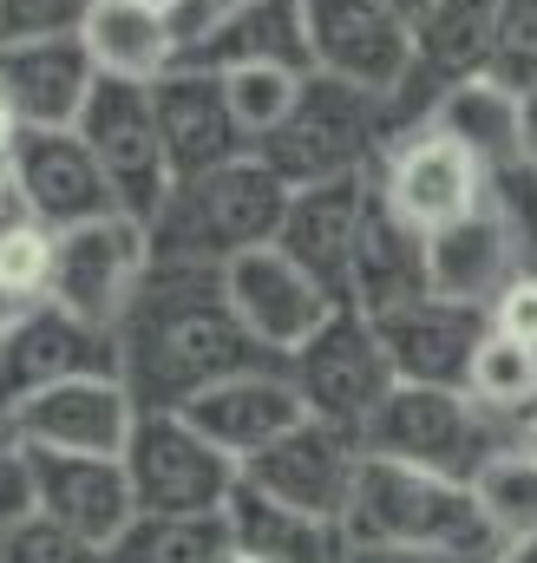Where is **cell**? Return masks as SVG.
I'll return each mask as SVG.
<instances>
[{
  "label": "cell",
  "instance_id": "6da1fadb",
  "mask_svg": "<svg viewBox=\"0 0 537 563\" xmlns=\"http://www.w3.org/2000/svg\"><path fill=\"white\" fill-rule=\"evenodd\" d=\"M112 341H119V380L138 400V413H184L190 400L250 367H282L237 321L223 269H184V263H151Z\"/></svg>",
  "mask_w": 537,
  "mask_h": 563
},
{
  "label": "cell",
  "instance_id": "7a4b0ae2",
  "mask_svg": "<svg viewBox=\"0 0 537 563\" xmlns=\"http://www.w3.org/2000/svg\"><path fill=\"white\" fill-rule=\"evenodd\" d=\"M288 184L263 157H237L210 177L171 184L164 210L151 217V263H184V269H223L250 250H268L288 217Z\"/></svg>",
  "mask_w": 537,
  "mask_h": 563
},
{
  "label": "cell",
  "instance_id": "3957f363",
  "mask_svg": "<svg viewBox=\"0 0 537 563\" xmlns=\"http://www.w3.org/2000/svg\"><path fill=\"white\" fill-rule=\"evenodd\" d=\"M348 544H401V551H452V558H498V531L485 525L472 485L413 472L394 459H368L354 472V498L341 518Z\"/></svg>",
  "mask_w": 537,
  "mask_h": 563
},
{
  "label": "cell",
  "instance_id": "277c9868",
  "mask_svg": "<svg viewBox=\"0 0 537 563\" xmlns=\"http://www.w3.org/2000/svg\"><path fill=\"white\" fill-rule=\"evenodd\" d=\"M381 151H387V106L354 92V86H341V79H321V73H308L295 112L256 144V157L288 190L361 177V170L381 164Z\"/></svg>",
  "mask_w": 537,
  "mask_h": 563
},
{
  "label": "cell",
  "instance_id": "5b68a950",
  "mask_svg": "<svg viewBox=\"0 0 537 563\" xmlns=\"http://www.w3.org/2000/svg\"><path fill=\"white\" fill-rule=\"evenodd\" d=\"M512 439V426L492 420L465 387H394L387 407L368 420L361 432V452L368 459H394L413 472H439V478H459L472 485L479 465Z\"/></svg>",
  "mask_w": 537,
  "mask_h": 563
},
{
  "label": "cell",
  "instance_id": "8992f818",
  "mask_svg": "<svg viewBox=\"0 0 537 563\" xmlns=\"http://www.w3.org/2000/svg\"><path fill=\"white\" fill-rule=\"evenodd\" d=\"M288 380H295L308 420L335 426L348 439H361L368 420L387 407V394L401 387V374H394V361L381 347V328L361 308H335L315 328V341H302L288 354Z\"/></svg>",
  "mask_w": 537,
  "mask_h": 563
},
{
  "label": "cell",
  "instance_id": "52a82bcc",
  "mask_svg": "<svg viewBox=\"0 0 537 563\" xmlns=\"http://www.w3.org/2000/svg\"><path fill=\"white\" fill-rule=\"evenodd\" d=\"M308 73L394 106L419 73V40L387 0H295Z\"/></svg>",
  "mask_w": 537,
  "mask_h": 563
},
{
  "label": "cell",
  "instance_id": "ba28073f",
  "mask_svg": "<svg viewBox=\"0 0 537 563\" xmlns=\"http://www.w3.org/2000/svg\"><path fill=\"white\" fill-rule=\"evenodd\" d=\"M132 498L151 518H223L243 465L217 452L184 413H138V432L125 445Z\"/></svg>",
  "mask_w": 537,
  "mask_h": 563
},
{
  "label": "cell",
  "instance_id": "9c48e42d",
  "mask_svg": "<svg viewBox=\"0 0 537 563\" xmlns=\"http://www.w3.org/2000/svg\"><path fill=\"white\" fill-rule=\"evenodd\" d=\"M86 374H119V341L112 334L86 328L59 301L7 314V334H0V426H13V413L33 407L40 394H53L66 380H86Z\"/></svg>",
  "mask_w": 537,
  "mask_h": 563
},
{
  "label": "cell",
  "instance_id": "30bf717a",
  "mask_svg": "<svg viewBox=\"0 0 537 563\" xmlns=\"http://www.w3.org/2000/svg\"><path fill=\"white\" fill-rule=\"evenodd\" d=\"M151 276V230L138 217H99L59 236L53 256V301L66 314H79L99 334H119V321L132 314L138 288Z\"/></svg>",
  "mask_w": 537,
  "mask_h": 563
},
{
  "label": "cell",
  "instance_id": "8fae6325",
  "mask_svg": "<svg viewBox=\"0 0 537 563\" xmlns=\"http://www.w3.org/2000/svg\"><path fill=\"white\" fill-rule=\"evenodd\" d=\"M86 151L99 157L119 210L151 230V217L171 197V164H164V139H157V112H151V86H125V79H99V92L86 99L79 125H73Z\"/></svg>",
  "mask_w": 537,
  "mask_h": 563
},
{
  "label": "cell",
  "instance_id": "7c38bea8",
  "mask_svg": "<svg viewBox=\"0 0 537 563\" xmlns=\"http://www.w3.org/2000/svg\"><path fill=\"white\" fill-rule=\"evenodd\" d=\"M374 190H381V203L401 217L406 230L439 236V230L465 223L472 210H485L492 177H485L452 139H439L432 125H419V132H406V139H394L381 151Z\"/></svg>",
  "mask_w": 537,
  "mask_h": 563
},
{
  "label": "cell",
  "instance_id": "4fadbf2b",
  "mask_svg": "<svg viewBox=\"0 0 537 563\" xmlns=\"http://www.w3.org/2000/svg\"><path fill=\"white\" fill-rule=\"evenodd\" d=\"M354 472H361V439H348L321 420H302L288 439H275L268 452H256L243 465V485L302 511V518L341 525L348 498H354Z\"/></svg>",
  "mask_w": 537,
  "mask_h": 563
},
{
  "label": "cell",
  "instance_id": "5bb4252c",
  "mask_svg": "<svg viewBox=\"0 0 537 563\" xmlns=\"http://www.w3.org/2000/svg\"><path fill=\"white\" fill-rule=\"evenodd\" d=\"M138 432V400L125 394L119 374H86L66 380L53 394H40L33 407L13 413V439L26 452H79V459H125Z\"/></svg>",
  "mask_w": 537,
  "mask_h": 563
},
{
  "label": "cell",
  "instance_id": "9a60e30c",
  "mask_svg": "<svg viewBox=\"0 0 537 563\" xmlns=\"http://www.w3.org/2000/svg\"><path fill=\"white\" fill-rule=\"evenodd\" d=\"M368 197H374V170L295 190L288 217H282V236H275V250L315 282L335 308H348V276H354V243H361Z\"/></svg>",
  "mask_w": 537,
  "mask_h": 563
},
{
  "label": "cell",
  "instance_id": "2e32d148",
  "mask_svg": "<svg viewBox=\"0 0 537 563\" xmlns=\"http://www.w3.org/2000/svg\"><path fill=\"white\" fill-rule=\"evenodd\" d=\"M151 112H157V139H164L171 184H190V177H210V170L250 157V139H243V125H237L217 73L171 66L151 86Z\"/></svg>",
  "mask_w": 537,
  "mask_h": 563
},
{
  "label": "cell",
  "instance_id": "e0dca14e",
  "mask_svg": "<svg viewBox=\"0 0 537 563\" xmlns=\"http://www.w3.org/2000/svg\"><path fill=\"white\" fill-rule=\"evenodd\" d=\"M368 321L381 328V347L406 387H465V374L492 334L485 308H465L446 295H419L394 314H368Z\"/></svg>",
  "mask_w": 537,
  "mask_h": 563
},
{
  "label": "cell",
  "instance_id": "ac0fdd59",
  "mask_svg": "<svg viewBox=\"0 0 537 563\" xmlns=\"http://www.w3.org/2000/svg\"><path fill=\"white\" fill-rule=\"evenodd\" d=\"M13 184H20L26 217L46 223L53 236L79 230V223H99V217H125L79 132H26L20 151H13Z\"/></svg>",
  "mask_w": 537,
  "mask_h": 563
},
{
  "label": "cell",
  "instance_id": "d6986e66",
  "mask_svg": "<svg viewBox=\"0 0 537 563\" xmlns=\"http://www.w3.org/2000/svg\"><path fill=\"white\" fill-rule=\"evenodd\" d=\"M223 295H230L237 321L250 328V341H256L263 354H275L282 367H288V354H295L302 341H315V328L335 314V301L302 276L275 243L237 256V263H223Z\"/></svg>",
  "mask_w": 537,
  "mask_h": 563
},
{
  "label": "cell",
  "instance_id": "ffe728a7",
  "mask_svg": "<svg viewBox=\"0 0 537 563\" xmlns=\"http://www.w3.org/2000/svg\"><path fill=\"white\" fill-rule=\"evenodd\" d=\"M26 465H33V505H40V518L66 525V531H73L79 544H92V551H106V544L138 518L125 459L26 452Z\"/></svg>",
  "mask_w": 537,
  "mask_h": 563
},
{
  "label": "cell",
  "instance_id": "44dd1931",
  "mask_svg": "<svg viewBox=\"0 0 537 563\" xmlns=\"http://www.w3.org/2000/svg\"><path fill=\"white\" fill-rule=\"evenodd\" d=\"M518 276H531V256H525L518 230L505 223V210L492 197L465 223L426 236V288L446 295V301H465V308H485L492 314V301Z\"/></svg>",
  "mask_w": 537,
  "mask_h": 563
},
{
  "label": "cell",
  "instance_id": "7402d4cb",
  "mask_svg": "<svg viewBox=\"0 0 537 563\" xmlns=\"http://www.w3.org/2000/svg\"><path fill=\"white\" fill-rule=\"evenodd\" d=\"M0 92L20 112L26 132H73L79 112H86V99L99 92V66H92V53H86L79 33L0 46Z\"/></svg>",
  "mask_w": 537,
  "mask_h": 563
},
{
  "label": "cell",
  "instance_id": "603a6c76",
  "mask_svg": "<svg viewBox=\"0 0 537 563\" xmlns=\"http://www.w3.org/2000/svg\"><path fill=\"white\" fill-rule=\"evenodd\" d=\"M184 420L197 426L217 452H230L237 465H250L256 452H268L275 439H288L295 426L308 420V407H302L288 367H250V374L210 387L204 400H190Z\"/></svg>",
  "mask_w": 537,
  "mask_h": 563
},
{
  "label": "cell",
  "instance_id": "cb8c5ba5",
  "mask_svg": "<svg viewBox=\"0 0 537 563\" xmlns=\"http://www.w3.org/2000/svg\"><path fill=\"white\" fill-rule=\"evenodd\" d=\"M432 295L426 288V236L406 230L401 217L381 203V190L368 197L361 217V243H354V276H348V308L361 314H394L406 301Z\"/></svg>",
  "mask_w": 537,
  "mask_h": 563
},
{
  "label": "cell",
  "instance_id": "d4e9b609",
  "mask_svg": "<svg viewBox=\"0 0 537 563\" xmlns=\"http://www.w3.org/2000/svg\"><path fill=\"white\" fill-rule=\"evenodd\" d=\"M426 125H432L439 139L459 144L485 177H498V170H512V164H531V157H525V125H518V92L498 86V79H485V73L446 86V92L432 99Z\"/></svg>",
  "mask_w": 537,
  "mask_h": 563
},
{
  "label": "cell",
  "instance_id": "484cf974",
  "mask_svg": "<svg viewBox=\"0 0 537 563\" xmlns=\"http://www.w3.org/2000/svg\"><path fill=\"white\" fill-rule=\"evenodd\" d=\"M99 79H125V86H157L171 66H177V40H171V20L138 7V0H92L86 7V26H79Z\"/></svg>",
  "mask_w": 537,
  "mask_h": 563
},
{
  "label": "cell",
  "instance_id": "4316f807",
  "mask_svg": "<svg viewBox=\"0 0 537 563\" xmlns=\"http://www.w3.org/2000/svg\"><path fill=\"white\" fill-rule=\"evenodd\" d=\"M223 531H230L237 551H250L263 563H341L348 558V531L341 525L302 518V511L263 498V492H250L243 478H237V492L223 505Z\"/></svg>",
  "mask_w": 537,
  "mask_h": 563
},
{
  "label": "cell",
  "instance_id": "83f0119b",
  "mask_svg": "<svg viewBox=\"0 0 537 563\" xmlns=\"http://www.w3.org/2000/svg\"><path fill=\"white\" fill-rule=\"evenodd\" d=\"M184 66L197 73H230V66H295L308 73V46H302V7L295 0H243L230 13V26L190 53Z\"/></svg>",
  "mask_w": 537,
  "mask_h": 563
},
{
  "label": "cell",
  "instance_id": "f1b7e54d",
  "mask_svg": "<svg viewBox=\"0 0 537 563\" xmlns=\"http://www.w3.org/2000/svg\"><path fill=\"white\" fill-rule=\"evenodd\" d=\"M492 13H498V0H432L426 20L413 26V40H419V86L446 92L459 79H479L485 53H492Z\"/></svg>",
  "mask_w": 537,
  "mask_h": 563
},
{
  "label": "cell",
  "instance_id": "f546056e",
  "mask_svg": "<svg viewBox=\"0 0 537 563\" xmlns=\"http://www.w3.org/2000/svg\"><path fill=\"white\" fill-rule=\"evenodd\" d=\"M223 544H230L223 518H151V511H138L99 551V563H210Z\"/></svg>",
  "mask_w": 537,
  "mask_h": 563
},
{
  "label": "cell",
  "instance_id": "4dcf8cb0",
  "mask_svg": "<svg viewBox=\"0 0 537 563\" xmlns=\"http://www.w3.org/2000/svg\"><path fill=\"white\" fill-rule=\"evenodd\" d=\"M472 498H479L485 525L498 531V544H512V538H537V459L531 452H518L512 439L479 465Z\"/></svg>",
  "mask_w": 537,
  "mask_h": 563
},
{
  "label": "cell",
  "instance_id": "1f68e13d",
  "mask_svg": "<svg viewBox=\"0 0 537 563\" xmlns=\"http://www.w3.org/2000/svg\"><path fill=\"white\" fill-rule=\"evenodd\" d=\"M465 394L492 413V420H525L537 407V347L525 341H505V334H485L472 374H465Z\"/></svg>",
  "mask_w": 537,
  "mask_h": 563
},
{
  "label": "cell",
  "instance_id": "d6a6232c",
  "mask_svg": "<svg viewBox=\"0 0 537 563\" xmlns=\"http://www.w3.org/2000/svg\"><path fill=\"white\" fill-rule=\"evenodd\" d=\"M53 256H59V236L46 223L33 217L0 223V308L7 314L53 301Z\"/></svg>",
  "mask_w": 537,
  "mask_h": 563
},
{
  "label": "cell",
  "instance_id": "836d02e7",
  "mask_svg": "<svg viewBox=\"0 0 537 563\" xmlns=\"http://www.w3.org/2000/svg\"><path fill=\"white\" fill-rule=\"evenodd\" d=\"M217 79H223V99H230V112H237L250 151L295 112V99H302V86H308V73H295V66H230V73H217Z\"/></svg>",
  "mask_w": 537,
  "mask_h": 563
},
{
  "label": "cell",
  "instance_id": "e575fe53",
  "mask_svg": "<svg viewBox=\"0 0 537 563\" xmlns=\"http://www.w3.org/2000/svg\"><path fill=\"white\" fill-rule=\"evenodd\" d=\"M485 79H498V86H512V92H531L537 86V0H498Z\"/></svg>",
  "mask_w": 537,
  "mask_h": 563
},
{
  "label": "cell",
  "instance_id": "d590c367",
  "mask_svg": "<svg viewBox=\"0 0 537 563\" xmlns=\"http://www.w3.org/2000/svg\"><path fill=\"white\" fill-rule=\"evenodd\" d=\"M0 563H99L92 544H79L66 525H53V518H20L13 531H0Z\"/></svg>",
  "mask_w": 537,
  "mask_h": 563
},
{
  "label": "cell",
  "instance_id": "8d00e7d4",
  "mask_svg": "<svg viewBox=\"0 0 537 563\" xmlns=\"http://www.w3.org/2000/svg\"><path fill=\"white\" fill-rule=\"evenodd\" d=\"M86 26V0H0V46L66 40Z\"/></svg>",
  "mask_w": 537,
  "mask_h": 563
},
{
  "label": "cell",
  "instance_id": "74e56055",
  "mask_svg": "<svg viewBox=\"0 0 537 563\" xmlns=\"http://www.w3.org/2000/svg\"><path fill=\"white\" fill-rule=\"evenodd\" d=\"M33 465H26V445L13 439V426H0V531H13L20 518H33Z\"/></svg>",
  "mask_w": 537,
  "mask_h": 563
},
{
  "label": "cell",
  "instance_id": "f35d334b",
  "mask_svg": "<svg viewBox=\"0 0 537 563\" xmlns=\"http://www.w3.org/2000/svg\"><path fill=\"white\" fill-rule=\"evenodd\" d=\"M492 334L537 347V269H531V276H518L498 301H492Z\"/></svg>",
  "mask_w": 537,
  "mask_h": 563
},
{
  "label": "cell",
  "instance_id": "ab89813d",
  "mask_svg": "<svg viewBox=\"0 0 537 563\" xmlns=\"http://www.w3.org/2000/svg\"><path fill=\"white\" fill-rule=\"evenodd\" d=\"M341 563H492V558H452V551H401V544H348Z\"/></svg>",
  "mask_w": 537,
  "mask_h": 563
},
{
  "label": "cell",
  "instance_id": "60d3db41",
  "mask_svg": "<svg viewBox=\"0 0 537 563\" xmlns=\"http://www.w3.org/2000/svg\"><path fill=\"white\" fill-rule=\"evenodd\" d=\"M518 125H525V157L537 164V86L518 92Z\"/></svg>",
  "mask_w": 537,
  "mask_h": 563
},
{
  "label": "cell",
  "instance_id": "b9f144b4",
  "mask_svg": "<svg viewBox=\"0 0 537 563\" xmlns=\"http://www.w3.org/2000/svg\"><path fill=\"white\" fill-rule=\"evenodd\" d=\"M492 563H537V538H512V544H498V558Z\"/></svg>",
  "mask_w": 537,
  "mask_h": 563
},
{
  "label": "cell",
  "instance_id": "7bdbcfd3",
  "mask_svg": "<svg viewBox=\"0 0 537 563\" xmlns=\"http://www.w3.org/2000/svg\"><path fill=\"white\" fill-rule=\"evenodd\" d=\"M512 445H518V452H531V459H537V413H525V420H512Z\"/></svg>",
  "mask_w": 537,
  "mask_h": 563
},
{
  "label": "cell",
  "instance_id": "ee69618b",
  "mask_svg": "<svg viewBox=\"0 0 537 563\" xmlns=\"http://www.w3.org/2000/svg\"><path fill=\"white\" fill-rule=\"evenodd\" d=\"M387 7H394V13H401L406 26H419V20H426V7H432V0H387Z\"/></svg>",
  "mask_w": 537,
  "mask_h": 563
},
{
  "label": "cell",
  "instance_id": "f6af8a7d",
  "mask_svg": "<svg viewBox=\"0 0 537 563\" xmlns=\"http://www.w3.org/2000/svg\"><path fill=\"white\" fill-rule=\"evenodd\" d=\"M210 563H263V558H250V551H237V544H223V551H217Z\"/></svg>",
  "mask_w": 537,
  "mask_h": 563
},
{
  "label": "cell",
  "instance_id": "bcb514c9",
  "mask_svg": "<svg viewBox=\"0 0 537 563\" xmlns=\"http://www.w3.org/2000/svg\"><path fill=\"white\" fill-rule=\"evenodd\" d=\"M138 7H151V13H171V7H177V0H138Z\"/></svg>",
  "mask_w": 537,
  "mask_h": 563
},
{
  "label": "cell",
  "instance_id": "7dc6e473",
  "mask_svg": "<svg viewBox=\"0 0 537 563\" xmlns=\"http://www.w3.org/2000/svg\"><path fill=\"white\" fill-rule=\"evenodd\" d=\"M0 334H7V308H0Z\"/></svg>",
  "mask_w": 537,
  "mask_h": 563
},
{
  "label": "cell",
  "instance_id": "c3c4849f",
  "mask_svg": "<svg viewBox=\"0 0 537 563\" xmlns=\"http://www.w3.org/2000/svg\"><path fill=\"white\" fill-rule=\"evenodd\" d=\"M86 7H92V0H86Z\"/></svg>",
  "mask_w": 537,
  "mask_h": 563
}]
</instances>
